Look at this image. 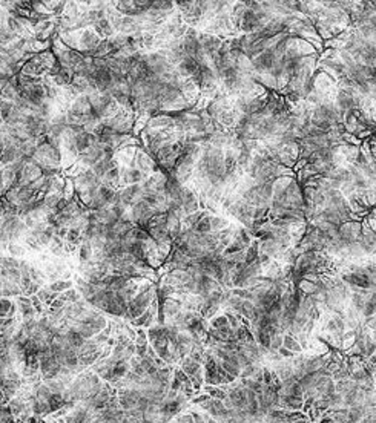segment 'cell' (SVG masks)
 <instances>
[{
	"label": "cell",
	"instance_id": "15",
	"mask_svg": "<svg viewBox=\"0 0 376 423\" xmlns=\"http://www.w3.org/2000/svg\"><path fill=\"white\" fill-rule=\"evenodd\" d=\"M19 158V149L16 146H5L0 153V164L9 166Z\"/></svg>",
	"mask_w": 376,
	"mask_h": 423
},
{
	"label": "cell",
	"instance_id": "24",
	"mask_svg": "<svg viewBox=\"0 0 376 423\" xmlns=\"http://www.w3.org/2000/svg\"><path fill=\"white\" fill-rule=\"evenodd\" d=\"M209 320H211V323H209V328H212V330H220V328H223V327H227V325H229V320H227L226 315L214 316V317H211Z\"/></svg>",
	"mask_w": 376,
	"mask_h": 423
},
{
	"label": "cell",
	"instance_id": "4",
	"mask_svg": "<svg viewBox=\"0 0 376 423\" xmlns=\"http://www.w3.org/2000/svg\"><path fill=\"white\" fill-rule=\"evenodd\" d=\"M198 43H200L201 49L204 51L207 59H211L212 55L218 54V51L221 48V40L215 35H211V34H198Z\"/></svg>",
	"mask_w": 376,
	"mask_h": 423
},
{
	"label": "cell",
	"instance_id": "1",
	"mask_svg": "<svg viewBox=\"0 0 376 423\" xmlns=\"http://www.w3.org/2000/svg\"><path fill=\"white\" fill-rule=\"evenodd\" d=\"M154 288H152L150 285H148L145 290L138 291L135 298L128 304V308H126V315H124V317L132 320L138 316H142L146 310L149 308V305L154 302Z\"/></svg>",
	"mask_w": 376,
	"mask_h": 423
},
{
	"label": "cell",
	"instance_id": "2",
	"mask_svg": "<svg viewBox=\"0 0 376 423\" xmlns=\"http://www.w3.org/2000/svg\"><path fill=\"white\" fill-rule=\"evenodd\" d=\"M275 62H276L275 55L269 49H266L264 52H261L260 55H257L255 59H252V69L257 70V72H260V74H266V72L269 74L270 69L275 65Z\"/></svg>",
	"mask_w": 376,
	"mask_h": 423
},
{
	"label": "cell",
	"instance_id": "10",
	"mask_svg": "<svg viewBox=\"0 0 376 423\" xmlns=\"http://www.w3.org/2000/svg\"><path fill=\"white\" fill-rule=\"evenodd\" d=\"M197 69H198V65L195 63V60H193V59H190V57H185L182 62H180V63L177 65L175 72L178 74V77H180V78H190V75H192Z\"/></svg>",
	"mask_w": 376,
	"mask_h": 423
},
{
	"label": "cell",
	"instance_id": "3",
	"mask_svg": "<svg viewBox=\"0 0 376 423\" xmlns=\"http://www.w3.org/2000/svg\"><path fill=\"white\" fill-rule=\"evenodd\" d=\"M361 236V221H347L339 225V239H344L347 243L358 241Z\"/></svg>",
	"mask_w": 376,
	"mask_h": 423
},
{
	"label": "cell",
	"instance_id": "7",
	"mask_svg": "<svg viewBox=\"0 0 376 423\" xmlns=\"http://www.w3.org/2000/svg\"><path fill=\"white\" fill-rule=\"evenodd\" d=\"M102 158H103V144H100L99 141H97L94 146H91L88 150H85L83 153H80V161H81V164L91 166V167H92L97 161H99V160H102Z\"/></svg>",
	"mask_w": 376,
	"mask_h": 423
},
{
	"label": "cell",
	"instance_id": "23",
	"mask_svg": "<svg viewBox=\"0 0 376 423\" xmlns=\"http://www.w3.org/2000/svg\"><path fill=\"white\" fill-rule=\"evenodd\" d=\"M375 312H376V301H375V293H373L366 301L363 310H361V315L364 317H370V316H375Z\"/></svg>",
	"mask_w": 376,
	"mask_h": 423
},
{
	"label": "cell",
	"instance_id": "5",
	"mask_svg": "<svg viewBox=\"0 0 376 423\" xmlns=\"http://www.w3.org/2000/svg\"><path fill=\"white\" fill-rule=\"evenodd\" d=\"M142 195H143L142 184H131V186L124 187V189L120 192V201L129 209V207H132L135 203L140 201Z\"/></svg>",
	"mask_w": 376,
	"mask_h": 423
},
{
	"label": "cell",
	"instance_id": "27",
	"mask_svg": "<svg viewBox=\"0 0 376 423\" xmlns=\"http://www.w3.org/2000/svg\"><path fill=\"white\" fill-rule=\"evenodd\" d=\"M8 250H9V253H11V255H16V256H19V255H23V253H25V248H23L22 246H19V244H14V243H11V244L8 246Z\"/></svg>",
	"mask_w": 376,
	"mask_h": 423
},
{
	"label": "cell",
	"instance_id": "19",
	"mask_svg": "<svg viewBox=\"0 0 376 423\" xmlns=\"http://www.w3.org/2000/svg\"><path fill=\"white\" fill-rule=\"evenodd\" d=\"M258 255H260V251H258V241H257V243H252L244 250V264L247 265V264L258 261Z\"/></svg>",
	"mask_w": 376,
	"mask_h": 423
},
{
	"label": "cell",
	"instance_id": "8",
	"mask_svg": "<svg viewBox=\"0 0 376 423\" xmlns=\"http://www.w3.org/2000/svg\"><path fill=\"white\" fill-rule=\"evenodd\" d=\"M99 138H97L94 134L91 132H80L77 135H74V147L77 150V153H83L85 150H88L91 146H94Z\"/></svg>",
	"mask_w": 376,
	"mask_h": 423
},
{
	"label": "cell",
	"instance_id": "18",
	"mask_svg": "<svg viewBox=\"0 0 376 423\" xmlns=\"http://www.w3.org/2000/svg\"><path fill=\"white\" fill-rule=\"evenodd\" d=\"M92 246L89 244V241H81L80 248H78V258L81 264H86L92 259Z\"/></svg>",
	"mask_w": 376,
	"mask_h": 423
},
{
	"label": "cell",
	"instance_id": "6",
	"mask_svg": "<svg viewBox=\"0 0 376 423\" xmlns=\"http://www.w3.org/2000/svg\"><path fill=\"white\" fill-rule=\"evenodd\" d=\"M238 28L241 31H244L246 34H250V33L260 31L261 30V23H260L258 16L255 12H252L250 9H246L241 20H240V23H238Z\"/></svg>",
	"mask_w": 376,
	"mask_h": 423
},
{
	"label": "cell",
	"instance_id": "20",
	"mask_svg": "<svg viewBox=\"0 0 376 423\" xmlns=\"http://www.w3.org/2000/svg\"><path fill=\"white\" fill-rule=\"evenodd\" d=\"M192 230L197 232L198 235L211 233V232H212V227H211V216H203L197 224H195V227H193Z\"/></svg>",
	"mask_w": 376,
	"mask_h": 423
},
{
	"label": "cell",
	"instance_id": "14",
	"mask_svg": "<svg viewBox=\"0 0 376 423\" xmlns=\"http://www.w3.org/2000/svg\"><path fill=\"white\" fill-rule=\"evenodd\" d=\"M94 28L97 31L95 34L99 37L102 35L105 38H109V37L114 35V28H113V25H111V22L108 20V17L106 19H100L97 23H94Z\"/></svg>",
	"mask_w": 376,
	"mask_h": 423
},
{
	"label": "cell",
	"instance_id": "9",
	"mask_svg": "<svg viewBox=\"0 0 376 423\" xmlns=\"http://www.w3.org/2000/svg\"><path fill=\"white\" fill-rule=\"evenodd\" d=\"M258 251L263 253V255L269 256L270 259H278L280 256H283V253H284L286 250H283V248L278 246V244L273 241V239L270 238V239H266V241L258 243Z\"/></svg>",
	"mask_w": 376,
	"mask_h": 423
},
{
	"label": "cell",
	"instance_id": "22",
	"mask_svg": "<svg viewBox=\"0 0 376 423\" xmlns=\"http://www.w3.org/2000/svg\"><path fill=\"white\" fill-rule=\"evenodd\" d=\"M207 213L206 212H203V210H197V212H193V213H190V215H188V216H185V225L188 229H193L195 227V224H197L203 216H206Z\"/></svg>",
	"mask_w": 376,
	"mask_h": 423
},
{
	"label": "cell",
	"instance_id": "16",
	"mask_svg": "<svg viewBox=\"0 0 376 423\" xmlns=\"http://www.w3.org/2000/svg\"><path fill=\"white\" fill-rule=\"evenodd\" d=\"M283 347L286 350H289L290 352H294V354H300V352L302 351L300 342L297 341V337L290 336V334H283Z\"/></svg>",
	"mask_w": 376,
	"mask_h": 423
},
{
	"label": "cell",
	"instance_id": "12",
	"mask_svg": "<svg viewBox=\"0 0 376 423\" xmlns=\"http://www.w3.org/2000/svg\"><path fill=\"white\" fill-rule=\"evenodd\" d=\"M120 174H123V181L126 182L128 186H131V184H140V182L146 178V175L142 172V171H138L137 167H132V169H124L123 172H120Z\"/></svg>",
	"mask_w": 376,
	"mask_h": 423
},
{
	"label": "cell",
	"instance_id": "17",
	"mask_svg": "<svg viewBox=\"0 0 376 423\" xmlns=\"http://www.w3.org/2000/svg\"><path fill=\"white\" fill-rule=\"evenodd\" d=\"M36 296L38 298V301L46 307V305H49L55 298H57L59 294L54 293L52 290H49V287H41V288L36 293Z\"/></svg>",
	"mask_w": 376,
	"mask_h": 423
},
{
	"label": "cell",
	"instance_id": "13",
	"mask_svg": "<svg viewBox=\"0 0 376 423\" xmlns=\"http://www.w3.org/2000/svg\"><path fill=\"white\" fill-rule=\"evenodd\" d=\"M102 41V38L97 35L94 31H91V30H86V31H83V34H81V38H80V43L83 45V48H85V51H94L95 48H97V45H99Z\"/></svg>",
	"mask_w": 376,
	"mask_h": 423
},
{
	"label": "cell",
	"instance_id": "26",
	"mask_svg": "<svg viewBox=\"0 0 376 423\" xmlns=\"http://www.w3.org/2000/svg\"><path fill=\"white\" fill-rule=\"evenodd\" d=\"M227 225V221L225 218H220V216H211V227L212 232H221L225 230Z\"/></svg>",
	"mask_w": 376,
	"mask_h": 423
},
{
	"label": "cell",
	"instance_id": "25",
	"mask_svg": "<svg viewBox=\"0 0 376 423\" xmlns=\"http://www.w3.org/2000/svg\"><path fill=\"white\" fill-rule=\"evenodd\" d=\"M12 109H14V103L12 102L0 100V120H2V123H5L9 118Z\"/></svg>",
	"mask_w": 376,
	"mask_h": 423
},
{
	"label": "cell",
	"instance_id": "11",
	"mask_svg": "<svg viewBox=\"0 0 376 423\" xmlns=\"http://www.w3.org/2000/svg\"><path fill=\"white\" fill-rule=\"evenodd\" d=\"M172 126H175V120L174 117L169 115H158L155 118H152L149 121V131L150 129H160V131H166V129H171Z\"/></svg>",
	"mask_w": 376,
	"mask_h": 423
},
{
	"label": "cell",
	"instance_id": "21",
	"mask_svg": "<svg viewBox=\"0 0 376 423\" xmlns=\"http://www.w3.org/2000/svg\"><path fill=\"white\" fill-rule=\"evenodd\" d=\"M48 287H49V290H52L54 293L60 294V293H63V291H66V290H69V288H73V281L57 279V281H54L52 284H49Z\"/></svg>",
	"mask_w": 376,
	"mask_h": 423
}]
</instances>
